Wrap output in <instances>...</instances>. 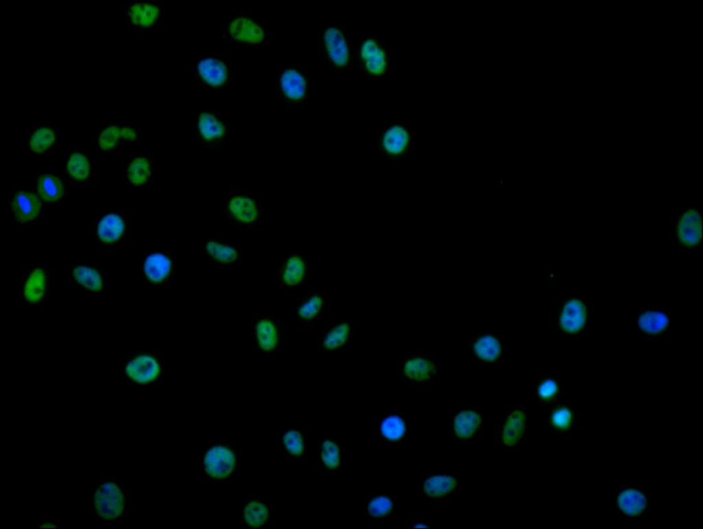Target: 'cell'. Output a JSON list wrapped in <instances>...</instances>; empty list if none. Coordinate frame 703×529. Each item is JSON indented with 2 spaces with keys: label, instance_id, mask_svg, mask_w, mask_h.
I'll return each mask as SVG.
<instances>
[{
  "label": "cell",
  "instance_id": "cell-3",
  "mask_svg": "<svg viewBox=\"0 0 703 529\" xmlns=\"http://www.w3.org/2000/svg\"><path fill=\"white\" fill-rule=\"evenodd\" d=\"M360 72L369 80H384L392 71V54L385 40L379 36H362L356 48Z\"/></svg>",
  "mask_w": 703,
  "mask_h": 529
},
{
  "label": "cell",
  "instance_id": "cell-13",
  "mask_svg": "<svg viewBox=\"0 0 703 529\" xmlns=\"http://www.w3.org/2000/svg\"><path fill=\"white\" fill-rule=\"evenodd\" d=\"M195 133L198 139L209 147L221 145L227 135V128L222 118L213 110L201 111L195 122Z\"/></svg>",
  "mask_w": 703,
  "mask_h": 529
},
{
  "label": "cell",
  "instance_id": "cell-31",
  "mask_svg": "<svg viewBox=\"0 0 703 529\" xmlns=\"http://www.w3.org/2000/svg\"><path fill=\"white\" fill-rule=\"evenodd\" d=\"M324 306L323 295L317 291L308 293L299 302L297 308L298 318L303 322L314 320L321 312Z\"/></svg>",
  "mask_w": 703,
  "mask_h": 529
},
{
  "label": "cell",
  "instance_id": "cell-1",
  "mask_svg": "<svg viewBox=\"0 0 703 529\" xmlns=\"http://www.w3.org/2000/svg\"><path fill=\"white\" fill-rule=\"evenodd\" d=\"M242 455L229 442L211 441L198 450V466L209 482L222 485L230 482L238 473Z\"/></svg>",
  "mask_w": 703,
  "mask_h": 529
},
{
  "label": "cell",
  "instance_id": "cell-43",
  "mask_svg": "<svg viewBox=\"0 0 703 529\" xmlns=\"http://www.w3.org/2000/svg\"><path fill=\"white\" fill-rule=\"evenodd\" d=\"M393 502L389 497L380 495L376 497L369 502L367 510L373 517H382L391 510Z\"/></svg>",
  "mask_w": 703,
  "mask_h": 529
},
{
  "label": "cell",
  "instance_id": "cell-7",
  "mask_svg": "<svg viewBox=\"0 0 703 529\" xmlns=\"http://www.w3.org/2000/svg\"><path fill=\"white\" fill-rule=\"evenodd\" d=\"M189 69L204 87L219 90L226 89L232 78V65L224 58L213 54L198 56Z\"/></svg>",
  "mask_w": 703,
  "mask_h": 529
},
{
  "label": "cell",
  "instance_id": "cell-22",
  "mask_svg": "<svg viewBox=\"0 0 703 529\" xmlns=\"http://www.w3.org/2000/svg\"><path fill=\"white\" fill-rule=\"evenodd\" d=\"M306 273L304 259L297 254H291L284 259L280 270L281 283L288 288H295L303 280Z\"/></svg>",
  "mask_w": 703,
  "mask_h": 529
},
{
  "label": "cell",
  "instance_id": "cell-41",
  "mask_svg": "<svg viewBox=\"0 0 703 529\" xmlns=\"http://www.w3.org/2000/svg\"><path fill=\"white\" fill-rule=\"evenodd\" d=\"M321 458L326 466L335 469L339 464V449L332 440H325L322 444Z\"/></svg>",
  "mask_w": 703,
  "mask_h": 529
},
{
  "label": "cell",
  "instance_id": "cell-36",
  "mask_svg": "<svg viewBox=\"0 0 703 529\" xmlns=\"http://www.w3.org/2000/svg\"><path fill=\"white\" fill-rule=\"evenodd\" d=\"M67 170L70 175L78 180H84L90 174V164L85 156L74 152L67 161Z\"/></svg>",
  "mask_w": 703,
  "mask_h": 529
},
{
  "label": "cell",
  "instance_id": "cell-11",
  "mask_svg": "<svg viewBox=\"0 0 703 529\" xmlns=\"http://www.w3.org/2000/svg\"><path fill=\"white\" fill-rule=\"evenodd\" d=\"M124 371L132 381L148 385L160 379L163 368L159 358L155 353L150 351H140L126 361Z\"/></svg>",
  "mask_w": 703,
  "mask_h": 529
},
{
  "label": "cell",
  "instance_id": "cell-28",
  "mask_svg": "<svg viewBox=\"0 0 703 529\" xmlns=\"http://www.w3.org/2000/svg\"><path fill=\"white\" fill-rule=\"evenodd\" d=\"M472 352L475 357L485 363H493L500 357L501 345L499 340L493 335H484L477 338L473 344Z\"/></svg>",
  "mask_w": 703,
  "mask_h": 529
},
{
  "label": "cell",
  "instance_id": "cell-15",
  "mask_svg": "<svg viewBox=\"0 0 703 529\" xmlns=\"http://www.w3.org/2000/svg\"><path fill=\"white\" fill-rule=\"evenodd\" d=\"M124 495L113 482L101 484L94 495V507L97 513L104 519L117 518L124 509Z\"/></svg>",
  "mask_w": 703,
  "mask_h": 529
},
{
  "label": "cell",
  "instance_id": "cell-44",
  "mask_svg": "<svg viewBox=\"0 0 703 529\" xmlns=\"http://www.w3.org/2000/svg\"><path fill=\"white\" fill-rule=\"evenodd\" d=\"M121 137L125 139L132 141L137 137L135 131L130 127L121 128Z\"/></svg>",
  "mask_w": 703,
  "mask_h": 529
},
{
  "label": "cell",
  "instance_id": "cell-4",
  "mask_svg": "<svg viewBox=\"0 0 703 529\" xmlns=\"http://www.w3.org/2000/svg\"><path fill=\"white\" fill-rule=\"evenodd\" d=\"M349 31V28L334 25L322 29L319 46L330 69L354 71L356 47L352 45Z\"/></svg>",
  "mask_w": 703,
  "mask_h": 529
},
{
  "label": "cell",
  "instance_id": "cell-27",
  "mask_svg": "<svg viewBox=\"0 0 703 529\" xmlns=\"http://www.w3.org/2000/svg\"><path fill=\"white\" fill-rule=\"evenodd\" d=\"M402 370L409 379L413 381H424L435 373L436 366L429 359L415 356L404 362Z\"/></svg>",
  "mask_w": 703,
  "mask_h": 529
},
{
  "label": "cell",
  "instance_id": "cell-29",
  "mask_svg": "<svg viewBox=\"0 0 703 529\" xmlns=\"http://www.w3.org/2000/svg\"><path fill=\"white\" fill-rule=\"evenodd\" d=\"M352 335V326L346 322L330 326L324 333L322 346L327 351H334L348 342Z\"/></svg>",
  "mask_w": 703,
  "mask_h": 529
},
{
  "label": "cell",
  "instance_id": "cell-19",
  "mask_svg": "<svg viewBox=\"0 0 703 529\" xmlns=\"http://www.w3.org/2000/svg\"><path fill=\"white\" fill-rule=\"evenodd\" d=\"M161 5L155 1H132L126 9V17L132 26L148 29L158 23Z\"/></svg>",
  "mask_w": 703,
  "mask_h": 529
},
{
  "label": "cell",
  "instance_id": "cell-24",
  "mask_svg": "<svg viewBox=\"0 0 703 529\" xmlns=\"http://www.w3.org/2000/svg\"><path fill=\"white\" fill-rule=\"evenodd\" d=\"M74 281L78 286L92 294H102L105 291V281L95 269L80 264L72 270Z\"/></svg>",
  "mask_w": 703,
  "mask_h": 529
},
{
  "label": "cell",
  "instance_id": "cell-2",
  "mask_svg": "<svg viewBox=\"0 0 703 529\" xmlns=\"http://www.w3.org/2000/svg\"><path fill=\"white\" fill-rule=\"evenodd\" d=\"M314 77L307 68L296 63L284 65L275 77V86L281 101L288 106L308 104L312 97Z\"/></svg>",
  "mask_w": 703,
  "mask_h": 529
},
{
  "label": "cell",
  "instance_id": "cell-14",
  "mask_svg": "<svg viewBox=\"0 0 703 529\" xmlns=\"http://www.w3.org/2000/svg\"><path fill=\"white\" fill-rule=\"evenodd\" d=\"M280 330L271 315H260L253 323V343L257 351L264 355L275 354L280 346Z\"/></svg>",
  "mask_w": 703,
  "mask_h": 529
},
{
  "label": "cell",
  "instance_id": "cell-37",
  "mask_svg": "<svg viewBox=\"0 0 703 529\" xmlns=\"http://www.w3.org/2000/svg\"><path fill=\"white\" fill-rule=\"evenodd\" d=\"M551 420L557 429L566 431L570 429L575 420L574 413L570 406L560 405L553 409Z\"/></svg>",
  "mask_w": 703,
  "mask_h": 529
},
{
  "label": "cell",
  "instance_id": "cell-40",
  "mask_svg": "<svg viewBox=\"0 0 703 529\" xmlns=\"http://www.w3.org/2000/svg\"><path fill=\"white\" fill-rule=\"evenodd\" d=\"M282 442L285 450L293 455H300L303 449L301 436L295 429L287 430L282 437Z\"/></svg>",
  "mask_w": 703,
  "mask_h": 529
},
{
  "label": "cell",
  "instance_id": "cell-30",
  "mask_svg": "<svg viewBox=\"0 0 703 529\" xmlns=\"http://www.w3.org/2000/svg\"><path fill=\"white\" fill-rule=\"evenodd\" d=\"M97 231L101 240L107 243H114L123 234L124 223L119 216L109 214L100 220Z\"/></svg>",
  "mask_w": 703,
  "mask_h": 529
},
{
  "label": "cell",
  "instance_id": "cell-32",
  "mask_svg": "<svg viewBox=\"0 0 703 529\" xmlns=\"http://www.w3.org/2000/svg\"><path fill=\"white\" fill-rule=\"evenodd\" d=\"M37 189L40 195L47 201H55L64 193L62 182L53 175L45 174L37 181Z\"/></svg>",
  "mask_w": 703,
  "mask_h": 529
},
{
  "label": "cell",
  "instance_id": "cell-6",
  "mask_svg": "<svg viewBox=\"0 0 703 529\" xmlns=\"http://www.w3.org/2000/svg\"><path fill=\"white\" fill-rule=\"evenodd\" d=\"M222 38L226 44L253 47L265 43L266 30L257 18L242 10L227 19Z\"/></svg>",
  "mask_w": 703,
  "mask_h": 529
},
{
  "label": "cell",
  "instance_id": "cell-12",
  "mask_svg": "<svg viewBox=\"0 0 703 529\" xmlns=\"http://www.w3.org/2000/svg\"><path fill=\"white\" fill-rule=\"evenodd\" d=\"M51 281L47 271L34 267L19 282L18 296L23 304H42L50 293Z\"/></svg>",
  "mask_w": 703,
  "mask_h": 529
},
{
  "label": "cell",
  "instance_id": "cell-5",
  "mask_svg": "<svg viewBox=\"0 0 703 529\" xmlns=\"http://www.w3.org/2000/svg\"><path fill=\"white\" fill-rule=\"evenodd\" d=\"M591 302L584 296L561 297L557 309L558 330L569 340H575L587 330L590 317Z\"/></svg>",
  "mask_w": 703,
  "mask_h": 529
},
{
  "label": "cell",
  "instance_id": "cell-8",
  "mask_svg": "<svg viewBox=\"0 0 703 529\" xmlns=\"http://www.w3.org/2000/svg\"><path fill=\"white\" fill-rule=\"evenodd\" d=\"M634 322L639 333L652 340L664 339L673 327L672 316L664 305L639 306Z\"/></svg>",
  "mask_w": 703,
  "mask_h": 529
},
{
  "label": "cell",
  "instance_id": "cell-39",
  "mask_svg": "<svg viewBox=\"0 0 703 529\" xmlns=\"http://www.w3.org/2000/svg\"><path fill=\"white\" fill-rule=\"evenodd\" d=\"M560 382L552 376H547L540 382L536 392L541 400L552 401L560 395Z\"/></svg>",
  "mask_w": 703,
  "mask_h": 529
},
{
  "label": "cell",
  "instance_id": "cell-26",
  "mask_svg": "<svg viewBox=\"0 0 703 529\" xmlns=\"http://www.w3.org/2000/svg\"><path fill=\"white\" fill-rule=\"evenodd\" d=\"M481 423L480 415L472 409H463L455 416L452 422L454 434L461 439L473 436Z\"/></svg>",
  "mask_w": 703,
  "mask_h": 529
},
{
  "label": "cell",
  "instance_id": "cell-42",
  "mask_svg": "<svg viewBox=\"0 0 703 529\" xmlns=\"http://www.w3.org/2000/svg\"><path fill=\"white\" fill-rule=\"evenodd\" d=\"M121 137V127L110 125L106 127L100 134L99 144L102 149L108 150L114 148Z\"/></svg>",
  "mask_w": 703,
  "mask_h": 529
},
{
  "label": "cell",
  "instance_id": "cell-34",
  "mask_svg": "<svg viewBox=\"0 0 703 529\" xmlns=\"http://www.w3.org/2000/svg\"><path fill=\"white\" fill-rule=\"evenodd\" d=\"M150 175L151 165L149 160L145 157H136L129 165L128 177L130 181L135 185L143 184L149 179Z\"/></svg>",
  "mask_w": 703,
  "mask_h": 529
},
{
  "label": "cell",
  "instance_id": "cell-16",
  "mask_svg": "<svg viewBox=\"0 0 703 529\" xmlns=\"http://www.w3.org/2000/svg\"><path fill=\"white\" fill-rule=\"evenodd\" d=\"M676 239L685 249H694L702 240V220L698 209L690 208L683 212L676 226Z\"/></svg>",
  "mask_w": 703,
  "mask_h": 529
},
{
  "label": "cell",
  "instance_id": "cell-10",
  "mask_svg": "<svg viewBox=\"0 0 703 529\" xmlns=\"http://www.w3.org/2000/svg\"><path fill=\"white\" fill-rule=\"evenodd\" d=\"M227 218L239 225L250 227L261 218L262 207L257 198L249 193L240 192L231 195L225 202Z\"/></svg>",
  "mask_w": 703,
  "mask_h": 529
},
{
  "label": "cell",
  "instance_id": "cell-18",
  "mask_svg": "<svg viewBox=\"0 0 703 529\" xmlns=\"http://www.w3.org/2000/svg\"><path fill=\"white\" fill-rule=\"evenodd\" d=\"M175 269L172 258L163 252L148 256L143 262V273L148 281L155 285H163L172 278Z\"/></svg>",
  "mask_w": 703,
  "mask_h": 529
},
{
  "label": "cell",
  "instance_id": "cell-33",
  "mask_svg": "<svg viewBox=\"0 0 703 529\" xmlns=\"http://www.w3.org/2000/svg\"><path fill=\"white\" fill-rule=\"evenodd\" d=\"M454 477L445 475H437L429 477L424 484L425 493L433 497H438L450 493L456 486Z\"/></svg>",
  "mask_w": 703,
  "mask_h": 529
},
{
  "label": "cell",
  "instance_id": "cell-38",
  "mask_svg": "<svg viewBox=\"0 0 703 529\" xmlns=\"http://www.w3.org/2000/svg\"><path fill=\"white\" fill-rule=\"evenodd\" d=\"M380 431L382 436L387 439L391 440H398L404 433V423L399 416H389L382 422Z\"/></svg>",
  "mask_w": 703,
  "mask_h": 529
},
{
  "label": "cell",
  "instance_id": "cell-45",
  "mask_svg": "<svg viewBox=\"0 0 703 529\" xmlns=\"http://www.w3.org/2000/svg\"><path fill=\"white\" fill-rule=\"evenodd\" d=\"M426 527H428V526H426V524H424L422 523L417 524V525L415 526V528H426Z\"/></svg>",
  "mask_w": 703,
  "mask_h": 529
},
{
  "label": "cell",
  "instance_id": "cell-17",
  "mask_svg": "<svg viewBox=\"0 0 703 529\" xmlns=\"http://www.w3.org/2000/svg\"><path fill=\"white\" fill-rule=\"evenodd\" d=\"M242 525L247 529H264L268 524V504L255 493L246 495L242 501Z\"/></svg>",
  "mask_w": 703,
  "mask_h": 529
},
{
  "label": "cell",
  "instance_id": "cell-25",
  "mask_svg": "<svg viewBox=\"0 0 703 529\" xmlns=\"http://www.w3.org/2000/svg\"><path fill=\"white\" fill-rule=\"evenodd\" d=\"M11 206L17 220L25 223L37 216L41 205L34 194L20 191L13 196Z\"/></svg>",
  "mask_w": 703,
  "mask_h": 529
},
{
  "label": "cell",
  "instance_id": "cell-23",
  "mask_svg": "<svg viewBox=\"0 0 703 529\" xmlns=\"http://www.w3.org/2000/svg\"><path fill=\"white\" fill-rule=\"evenodd\" d=\"M527 418L520 409L512 410L505 420L501 429L503 443L508 447L515 446L524 435Z\"/></svg>",
  "mask_w": 703,
  "mask_h": 529
},
{
  "label": "cell",
  "instance_id": "cell-21",
  "mask_svg": "<svg viewBox=\"0 0 703 529\" xmlns=\"http://www.w3.org/2000/svg\"><path fill=\"white\" fill-rule=\"evenodd\" d=\"M616 501L619 510L629 517L641 516L648 503L646 496L641 491L630 488L621 491L616 495Z\"/></svg>",
  "mask_w": 703,
  "mask_h": 529
},
{
  "label": "cell",
  "instance_id": "cell-35",
  "mask_svg": "<svg viewBox=\"0 0 703 529\" xmlns=\"http://www.w3.org/2000/svg\"><path fill=\"white\" fill-rule=\"evenodd\" d=\"M55 134L52 128L43 126L36 130L30 139V149L37 153H42L55 142Z\"/></svg>",
  "mask_w": 703,
  "mask_h": 529
},
{
  "label": "cell",
  "instance_id": "cell-9",
  "mask_svg": "<svg viewBox=\"0 0 703 529\" xmlns=\"http://www.w3.org/2000/svg\"><path fill=\"white\" fill-rule=\"evenodd\" d=\"M411 144V133L406 123L395 120L380 127L378 150L380 155L391 159L400 158L408 153Z\"/></svg>",
  "mask_w": 703,
  "mask_h": 529
},
{
  "label": "cell",
  "instance_id": "cell-20",
  "mask_svg": "<svg viewBox=\"0 0 703 529\" xmlns=\"http://www.w3.org/2000/svg\"><path fill=\"white\" fill-rule=\"evenodd\" d=\"M203 251L213 262L221 267L237 262L240 253L238 245L219 240H207L203 246Z\"/></svg>",
  "mask_w": 703,
  "mask_h": 529
}]
</instances>
